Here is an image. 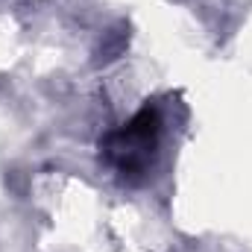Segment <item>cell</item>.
<instances>
[{"label":"cell","mask_w":252,"mask_h":252,"mask_svg":"<svg viewBox=\"0 0 252 252\" xmlns=\"http://www.w3.org/2000/svg\"><path fill=\"white\" fill-rule=\"evenodd\" d=\"M156 132H158V115L153 109H144L132 118V124L126 129H121L112 138L109 156H112V161L118 164L121 173L144 170V164L150 158V147L156 141Z\"/></svg>","instance_id":"6da1fadb"}]
</instances>
